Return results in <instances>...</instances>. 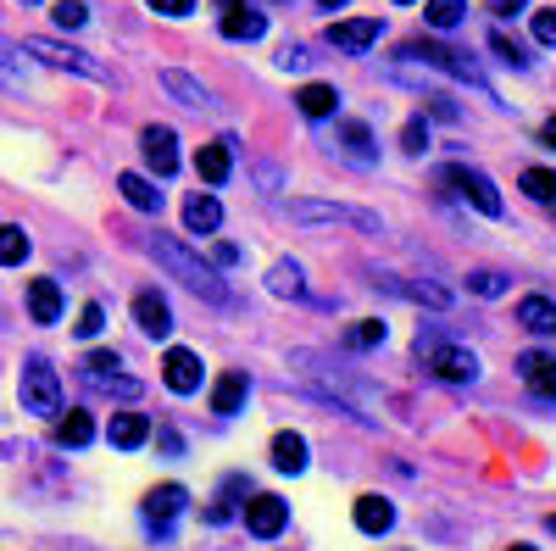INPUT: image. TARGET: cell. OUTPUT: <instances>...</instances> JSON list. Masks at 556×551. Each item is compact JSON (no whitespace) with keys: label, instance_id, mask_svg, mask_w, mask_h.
Wrapping results in <instances>:
<instances>
[{"label":"cell","instance_id":"cell-1","mask_svg":"<svg viewBox=\"0 0 556 551\" xmlns=\"http://www.w3.org/2000/svg\"><path fill=\"white\" fill-rule=\"evenodd\" d=\"M146 251L156 256V267H167L173 279H178L184 290H195L201 301H212V306H228V301H235V296H228V285H223V273H217L212 262H201L184 240H173V235H151Z\"/></svg>","mask_w":556,"mask_h":551},{"label":"cell","instance_id":"cell-2","mask_svg":"<svg viewBox=\"0 0 556 551\" xmlns=\"http://www.w3.org/2000/svg\"><path fill=\"white\" fill-rule=\"evenodd\" d=\"M412 351H417V362H424V374H434V379H445V385H473V379H479V356H473L468 346L445 340L440 329L417 335Z\"/></svg>","mask_w":556,"mask_h":551},{"label":"cell","instance_id":"cell-3","mask_svg":"<svg viewBox=\"0 0 556 551\" xmlns=\"http://www.w3.org/2000/svg\"><path fill=\"white\" fill-rule=\"evenodd\" d=\"M17 401H23V412H34V418H62V379H56V367L45 362V356H28L23 362Z\"/></svg>","mask_w":556,"mask_h":551},{"label":"cell","instance_id":"cell-4","mask_svg":"<svg viewBox=\"0 0 556 551\" xmlns=\"http://www.w3.org/2000/svg\"><path fill=\"white\" fill-rule=\"evenodd\" d=\"M23 51H28V57H39L45 67L78 73V78H89V84H112V67H101L89 51H78V45H62V39H28Z\"/></svg>","mask_w":556,"mask_h":551},{"label":"cell","instance_id":"cell-5","mask_svg":"<svg viewBox=\"0 0 556 551\" xmlns=\"http://www.w3.org/2000/svg\"><path fill=\"white\" fill-rule=\"evenodd\" d=\"M440 184H445V190H456L462 201H468L473 212H484V217H501L506 212V201H501V190H495V184L479 173V167H440Z\"/></svg>","mask_w":556,"mask_h":551},{"label":"cell","instance_id":"cell-6","mask_svg":"<svg viewBox=\"0 0 556 551\" xmlns=\"http://www.w3.org/2000/svg\"><path fill=\"white\" fill-rule=\"evenodd\" d=\"M295 223H351L362 235H379V217L362 212V206H345V201H290L285 206Z\"/></svg>","mask_w":556,"mask_h":551},{"label":"cell","instance_id":"cell-7","mask_svg":"<svg viewBox=\"0 0 556 551\" xmlns=\"http://www.w3.org/2000/svg\"><path fill=\"white\" fill-rule=\"evenodd\" d=\"M84 379L96 385V390H106V396H123V401H134L139 390H146L134 374H123V356L117 351H89L84 356Z\"/></svg>","mask_w":556,"mask_h":551},{"label":"cell","instance_id":"cell-8","mask_svg":"<svg viewBox=\"0 0 556 551\" xmlns=\"http://www.w3.org/2000/svg\"><path fill=\"white\" fill-rule=\"evenodd\" d=\"M417 57H424V62H434V67H445L451 78H468L473 89H490V84H484V73H479L468 57H462V51L440 45V39H417V45H401V62H417Z\"/></svg>","mask_w":556,"mask_h":551},{"label":"cell","instance_id":"cell-9","mask_svg":"<svg viewBox=\"0 0 556 551\" xmlns=\"http://www.w3.org/2000/svg\"><path fill=\"white\" fill-rule=\"evenodd\" d=\"M245 529L256 540H278V535L290 529V501L285 496H251L245 501Z\"/></svg>","mask_w":556,"mask_h":551},{"label":"cell","instance_id":"cell-10","mask_svg":"<svg viewBox=\"0 0 556 551\" xmlns=\"http://www.w3.org/2000/svg\"><path fill=\"white\" fill-rule=\"evenodd\" d=\"M184 508H190V490H184V485H156V490L146 496V529H151V535H167Z\"/></svg>","mask_w":556,"mask_h":551},{"label":"cell","instance_id":"cell-11","mask_svg":"<svg viewBox=\"0 0 556 551\" xmlns=\"http://www.w3.org/2000/svg\"><path fill=\"white\" fill-rule=\"evenodd\" d=\"M162 379H167V390H173V396H195V390H201V379H206V367H201V356H195V351L173 346V351H167V362H162Z\"/></svg>","mask_w":556,"mask_h":551},{"label":"cell","instance_id":"cell-12","mask_svg":"<svg viewBox=\"0 0 556 551\" xmlns=\"http://www.w3.org/2000/svg\"><path fill=\"white\" fill-rule=\"evenodd\" d=\"M139 151H146V162L156 167V178L178 173V134L167 123H151L146 134H139Z\"/></svg>","mask_w":556,"mask_h":551},{"label":"cell","instance_id":"cell-13","mask_svg":"<svg viewBox=\"0 0 556 551\" xmlns=\"http://www.w3.org/2000/svg\"><path fill=\"white\" fill-rule=\"evenodd\" d=\"M384 34V17H345V23H329V45L334 51H367V45H379Z\"/></svg>","mask_w":556,"mask_h":551},{"label":"cell","instance_id":"cell-14","mask_svg":"<svg viewBox=\"0 0 556 551\" xmlns=\"http://www.w3.org/2000/svg\"><path fill=\"white\" fill-rule=\"evenodd\" d=\"M134 324L146 329L151 340H167V335H173V306H167L156 290H139V296H134Z\"/></svg>","mask_w":556,"mask_h":551},{"label":"cell","instance_id":"cell-15","mask_svg":"<svg viewBox=\"0 0 556 551\" xmlns=\"http://www.w3.org/2000/svg\"><path fill=\"white\" fill-rule=\"evenodd\" d=\"M217 28H223V39H262L267 34V17L256 12V7H240V0H228L223 7V17H217Z\"/></svg>","mask_w":556,"mask_h":551},{"label":"cell","instance_id":"cell-16","mask_svg":"<svg viewBox=\"0 0 556 551\" xmlns=\"http://www.w3.org/2000/svg\"><path fill=\"white\" fill-rule=\"evenodd\" d=\"M518 374H523V385H529L540 401H556V356L523 351V356H518Z\"/></svg>","mask_w":556,"mask_h":551},{"label":"cell","instance_id":"cell-17","mask_svg":"<svg viewBox=\"0 0 556 551\" xmlns=\"http://www.w3.org/2000/svg\"><path fill=\"white\" fill-rule=\"evenodd\" d=\"M162 89H167L173 101H184L190 112H206V107H212V89H206L201 78H190L184 67H167V73H162Z\"/></svg>","mask_w":556,"mask_h":551},{"label":"cell","instance_id":"cell-18","mask_svg":"<svg viewBox=\"0 0 556 551\" xmlns=\"http://www.w3.org/2000/svg\"><path fill=\"white\" fill-rule=\"evenodd\" d=\"M245 396H251V379H245V374H217V385H212V412H217V418H235V412L245 406Z\"/></svg>","mask_w":556,"mask_h":551},{"label":"cell","instance_id":"cell-19","mask_svg":"<svg viewBox=\"0 0 556 551\" xmlns=\"http://www.w3.org/2000/svg\"><path fill=\"white\" fill-rule=\"evenodd\" d=\"M379 285L390 290V296H406V301H424V306H434V312H445L456 296L451 290H440V285H406V279H395V273H379Z\"/></svg>","mask_w":556,"mask_h":551},{"label":"cell","instance_id":"cell-20","mask_svg":"<svg viewBox=\"0 0 556 551\" xmlns=\"http://www.w3.org/2000/svg\"><path fill=\"white\" fill-rule=\"evenodd\" d=\"M28 312H34V324H56L62 317V285L56 279H34L28 285Z\"/></svg>","mask_w":556,"mask_h":551},{"label":"cell","instance_id":"cell-21","mask_svg":"<svg viewBox=\"0 0 556 551\" xmlns=\"http://www.w3.org/2000/svg\"><path fill=\"white\" fill-rule=\"evenodd\" d=\"M217 223H223L217 196H190L184 201V228H190V235H217Z\"/></svg>","mask_w":556,"mask_h":551},{"label":"cell","instance_id":"cell-22","mask_svg":"<svg viewBox=\"0 0 556 551\" xmlns=\"http://www.w3.org/2000/svg\"><path fill=\"white\" fill-rule=\"evenodd\" d=\"M295 107H301V117H334L340 89H334V84H301V89H295Z\"/></svg>","mask_w":556,"mask_h":551},{"label":"cell","instance_id":"cell-23","mask_svg":"<svg viewBox=\"0 0 556 551\" xmlns=\"http://www.w3.org/2000/svg\"><path fill=\"white\" fill-rule=\"evenodd\" d=\"M106 435H112V446H117V451H139V446L151 440V418H139V412H117Z\"/></svg>","mask_w":556,"mask_h":551},{"label":"cell","instance_id":"cell-24","mask_svg":"<svg viewBox=\"0 0 556 551\" xmlns=\"http://www.w3.org/2000/svg\"><path fill=\"white\" fill-rule=\"evenodd\" d=\"M267 290L285 296V301H306V273H301V262H273V267H267Z\"/></svg>","mask_w":556,"mask_h":551},{"label":"cell","instance_id":"cell-25","mask_svg":"<svg viewBox=\"0 0 556 551\" xmlns=\"http://www.w3.org/2000/svg\"><path fill=\"white\" fill-rule=\"evenodd\" d=\"M351 518H356V529H362V535H384V529L395 524V508H390L384 496H362Z\"/></svg>","mask_w":556,"mask_h":551},{"label":"cell","instance_id":"cell-26","mask_svg":"<svg viewBox=\"0 0 556 551\" xmlns=\"http://www.w3.org/2000/svg\"><path fill=\"white\" fill-rule=\"evenodd\" d=\"M228 151H235L228 140H217V146H201V151H195V173H201L206 184H223L228 173H235V156H228Z\"/></svg>","mask_w":556,"mask_h":551},{"label":"cell","instance_id":"cell-27","mask_svg":"<svg viewBox=\"0 0 556 551\" xmlns=\"http://www.w3.org/2000/svg\"><path fill=\"white\" fill-rule=\"evenodd\" d=\"M273 468H278V474H301V468H306V440H301L295 429L273 435Z\"/></svg>","mask_w":556,"mask_h":551},{"label":"cell","instance_id":"cell-28","mask_svg":"<svg viewBox=\"0 0 556 551\" xmlns=\"http://www.w3.org/2000/svg\"><path fill=\"white\" fill-rule=\"evenodd\" d=\"M89 440H96V418H89V412H67V418H56V446L62 451H84Z\"/></svg>","mask_w":556,"mask_h":551},{"label":"cell","instance_id":"cell-29","mask_svg":"<svg viewBox=\"0 0 556 551\" xmlns=\"http://www.w3.org/2000/svg\"><path fill=\"white\" fill-rule=\"evenodd\" d=\"M518 324L534 329V335H556V301H545V296H523V301H518Z\"/></svg>","mask_w":556,"mask_h":551},{"label":"cell","instance_id":"cell-30","mask_svg":"<svg viewBox=\"0 0 556 551\" xmlns=\"http://www.w3.org/2000/svg\"><path fill=\"white\" fill-rule=\"evenodd\" d=\"M117 190H123V201H128L134 212H162V196H156V184H151V178L123 173V178H117Z\"/></svg>","mask_w":556,"mask_h":551},{"label":"cell","instance_id":"cell-31","mask_svg":"<svg viewBox=\"0 0 556 551\" xmlns=\"http://www.w3.org/2000/svg\"><path fill=\"white\" fill-rule=\"evenodd\" d=\"M384 317H356V324L345 329V351H374V346H384Z\"/></svg>","mask_w":556,"mask_h":551},{"label":"cell","instance_id":"cell-32","mask_svg":"<svg viewBox=\"0 0 556 551\" xmlns=\"http://www.w3.org/2000/svg\"><path fill=\"white\" fill-rule=\"evenodd\" d=\"M28 251H34V240L23 235V228H17V223H0V267L28 262Z\"/></svg>","mask_w":556,"mask_h":551},{"label":"cell","instance_id":"cell-33","mask_svg":"<svg viewBox=\"0 0 556 551\" xmlns=\"http://www.w3.org/2000/svg\"><path fill=\"white\" fill-rule=\"evenodd\" d=\"M424 17H429V28H456V23H468V0H429L424 7Z\"/></svg>","mask_w":556,"mask_h":551},{"label":"cell","instance_id":"cell-34","mask_svg":"<svg viewBox=\"0 0 556 551\" xmlns=\"http://www.w3.org/2000/svg\"><path fill=\"white\" fill-rule=\"evenodd\" d=\"M490 51H495L506 67H534V62H529V45H523V39H513L506 28H495V34H490Z\"/></svg>","mask_w":556,"mask_h":551},{"label":"cell","instance_id":"cell-35","mask_svg":"<svg viewBox=\"0 0 556 551\" xmlns=\"http://www.w3.org/2000/svg\"><path fill=\"white\" fill-rule=\"evenodd\" d=\"M518 190L534 196V201H556V167H523Z\"/></svg>","mask_w":556,"mask_h":551},{"label":"cell","instance_id":"cell-36","mask_svg":"<svg viewBox=\"0 0 556 551\" xmlns=\"http://www.w3.org/2000/svg\"><path fill=\"white\" fill-rule=\"evenodd\" d=\"M235 496H251V485L245 479H223V496L206 508V524H228V518H235Z\"/></svg>","mask_w":556,"mask_h":551},{"label":"cell","instance_id":"cell-37","mask_svg":"<svg viewBox=\"0 0 556 551\" xmlns=\"http://www.w3.org/2000/svg\"><path fill=\"white\" fill-rule=\"evenodd\" d=\"M506 285H513V279H506V273H495V267H473V273H468V290H473L479 301L506 296Z\"/></svg>","mask_w":556,"mask_h":551},{"label":"cell","instance_id":"cell-38","mask_svg":"<svg viewBox=\"0 0 556 551\" xmlns=\"http://www.w3.org/2000/svg\"><path fill=\"white\" fill-rule=\"evenodd\" d=\"M51 17H56L62 28H84V23H89V7H84V0H56Z\"/></svg>","mask_w":556,"mask_h":551},{"label":"cell","instance_id":"cell-39","mask_svg":"<svg viewBox=\"0 0 556 551\" xmlns=\"http://www.w3.org/2000/svg\"><path fill=\"white\" fill-rule=\"evenodd\" d=\"M401 146H406L412 156H424V151H429V123H424V117H412V123L401 128Z\"/></svg>","mask_w":556,"mask_h":551},{"label":"cell","instance_id":"cell-40","mask_svg":"<svg viewBox=\"0 0 556 551\" xmlns=\"http://www.w3.org/2000/svg\"><path fill=\"white\" fill-rule=\"evenodd\" d=\"M101 329H106V312H101L96 301H89V306L78 312V329H73V335H78V340H96Z\"/></svg>","mask_w":556,"mask_h":551},{"label":"cell","instance_id":"cell-41","mask_svg":"<svg viewBox=\"0 0 556 551\" xmlns=\"http://www.w3.org/2000/svg\"><path fill=\"white\" fill-rule=\"evenodd\" d=\"M534 39H540V45H551V51H556V7L534 12Z\"/></svg>","mask_w":556,"mask_h":551},{"label":"cell","instance_id":"cell-42","mask_svg":"<svg viewBox=\"0 0 556 551\" xmlns=\"http://www.w3.org/2000/svg\"><path fill=\"white\" fill-rule=\"evenodd\" d=\"M345 146H351L356 156H374V134H367L362 123H345Z\"/></svg>","mask_w":556,"mask_h":551},{"label":"cell","instance_id":"cell-43","mask_svg":"<svg viewBox=\"0 0 556 551\" xmlns=\"http://www.w3.org/2000/svg\"><path fill=\"white\" fill-rule=\"evenodd\" d=\"M146 7H151L156 17H190V12H195V0H146Z\"/></svg>","mask_w":556,"mask_h":551},{"label":"cell","instance_id":"cell-44","mask_svg":"<svg viewBox=\"0 0 556 551\" xmlns=\"http://www.w3.org/2000/svg\"><path fill=\"white\" fill-rule=\"evenodd\" d=\"M278 67H285V73H301V67H306V45H295V39H290L285 51H278Z\"/></svg>","mask_w":556,"mask_h":551},{"label":"cell","instance_id":"cell-45","mask_svg":"<svg viewBox=\"0 0 556 551\" xmlns=\"http://www.w3.org/2000/svg\"><path fill=\"white\" fill-rule=\"evenodd\" d=\"M429 117H440V123H456V117H462V107H456V101H445V96H429Z\"/></svg>","mask_w":556,"mask_h":551},{"label":"cell","instance_id":"cell-46","mask_svg":"<svg viewBox=\"0 0 556 551\" xmlns=\"http://www.w3.org/2000/svg\"><path fill=\"white\" fill-rule=\"evenodd\" d=\"M12 57H17L12 45H0V84H7V89H23V73H12V67H7Z\"/></svg>","mask_w":556,"mask_h":551},{"label":"cell","instance_id":"cell-47","mask_svg":"<svg viewBox=\"0 0 556 551\" xmlns=\"http://www.w3.org/2000/svg\"><path fill=\"white\" fill-rule=\"evenodd\" d=\"M235 262H240V246H228V240L212 246V267H235Z\"/></svg>","mask_w":556,"mask_h":551},{"label":"cell","instance_id":"cell-48","mask_svg":"<svg viewBox=\"0 0 556 551\" xmlns=\"http://www.w3.org/2000/svg\"><path fill=\"white\" fill-rule=\"evenodd\" d=\"M490 12L495 17H518V12H529V0H490Z\"/></svg>","mask_w":556,"mask_h":551},{"label":"cell","instance_id":"cell-49","mask_svg":"<svg viewBox=\"0 0 556 551\" xmlns=\"http://www.w3.org/2000/svg\"><path fill=\"white\" fill-rule=\"evenodd\" d=\"M540 140H545V146H556V117H545V128H540Z\"/></svg>","mask_w":556,"mask_h":551},{"label":"cell","instance_id":"cell-50","mask_svg":"<svg viewBox=\"0 0 556 551\" xmlns=\"http://www.w3.org/2000/svg\"><path fill=\"white\" fill-rule=\"evenodd\" d=\"M317 7H329V12H340V0H317Z\"/></svg>","mask_w":556,"mask_h":551},{"label":"cell","instance_id":"cell-51","mask_svg":"<svg viewBox=\"0 0 556 551\" xmlns=\"http://www.w3.org/2000/svg\"><path fill=\"white\" fill-rule=\"evenodd\" d=\"M545 524H551V535H556V513H551V518H545Z\"/></svg>","mask_w":556,"mask_h":551},{"label":"cell","instance_id":"cell-52","mask_svg":"<svg viewBox=\"0 0 556 551\" xmlns=\"http://www.w3.org/2000/svg\"><path fill=\"white\" fill-rule=\"evenodd\" d=\"M513 551H534V546H513Z\"/></svg>","mask_w":556,"mask_h":551},{"label":"cell","instance_id":"cell-53","mask_svg":"<svg viewBox=\"0 0 556 551\" xmlns=\"http://www.w3.org/2000/svg\"><path fill=\"white\" fill-rule=\"evenodd\" d=\"M395 7H412V0H395Z\"/></svg>","mask_w":556,"mask_h":551},{"label":"cell","instance_id":"cell-54","mask_svg":"<svg viewBox=\"0 0 556 551\" xmlns=\"http://www.w3.org/2000/svg\"><path fill=\"white\" fill-rule=\"evenodd\" d=\"M23 7H34V0H23Z\"/></svg>","mask_w":556,"mask_h":551}]
</instances>
